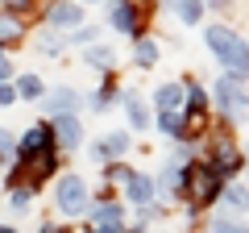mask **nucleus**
Instances as JSON below:
<instances>
[{
  "label": "nucleus",
  "instance_id": "nucleus-1",
  "mask_svg": "<svg viewBox=\"0 0 249 233\" xmlns=\"http://www.w3.org/2000/svg\"><path fill=\"white\" fill-rule=\"evenodd\" d=\"M208 46L216 50V58L224 63V71H229V79H245L249 75V46L241 42L232 29H224V25H212L208 29Z\"/></svg>",
  "mask_w": 249,
  "mask_h": 233
},
{
  "label": "nucleus",
  "instance_id": "nucleus-2",
  "mask_svg": "<svg viewBox=\"0 0 249 233\" xmlns=\"http://www.w3.org/2000/svg\"><path fill=\"white\" fill-rule=\"evenodd\" d=\"M54 196H58V213L62 216H79V213L91 208V192H88V183H83L79 175H62Z\"/></svg>",
  "mask_w": 249,
  "mask_h": 233
},
{
  "label": "nucleus",
  "instance_id": "nucleus-3",
  "mask_svg": "<svg viewBox=\"0 0 249 233\" xmlns=\"http://www.w3.org/2000/svg\"><path fill=\"white\" fill-rule=\"evenodd\" d=\"M212 100H216V104H220L224 113L232 116V121H245V116H249V96H245V88H241L237 79H229V75H224V79L216 83Z\"/></svg>",
  "mask_w": 249,
  "mask_h": 233
},
{
  "label": "nucleus",
  "instance_id": "nucleus-4",
  "mask_svg": "<svg viewBox=\"0 0 249 233\" xmlns=\"http://www.w3.org/2000/svg\"><path fill=\"white\" fill-rule=\"evenodd\" d=\"M187 183H191V196L199 200V204H208V200H216L220 196V175H216L212 171V162H208V167H191L187 171Z\"/></svg>",
  "mask_w": 249,
  "mask_h": 233
},
{
  "label": "nucleus",
  "instance_id": "nucleus-5",
  "mask_svg": "<svg viewBox=\"0 0 249 233\" xmlns=\"http://www.w3.org/2000/svg\"><path fill=\"white\" fill-rule=\"evenodd\" d=\"M46 108L58 116H75V108H79V92L75 88H54L50 96H46Z\"/></svg>",
  "mask_w": 249,
  "mask_h": 233
},
{
  "label": "nucleus",
  "instance_id": "nucleus-6",
  "mask_svg": "<svg viewBox=\"0 0 249 233\" xmlns=\"http://www.w3.org/2000/svg\"><path fill=\"white\" fill-rule=\"evenodd\" d=\"M54 142L67 146V150H79V142H83L79 121H75V116H58V121H54Z\"/></svg>",
  "mask_w": 249,
  "mask_h": 233
},
{
  "label": "nucleus",
  "instance_id": "nucleus-7",
  "mask_svg": "<svg viewBox=\"0 0 249 233\" xmlns=\"http://www.w3.org/2000/svg\"><path fill=\"white\" fill-rule=\"evenodd\" d=\"M25 158V171H34V188H37V179H46L54 171V146L50 150H34V154H21Z\"/></svg>",
  "mask_w": 249,
  "mask_h": 233
},
{
  "label": "nucleus",
  "instance_id": "nucleus-8",
  "mask_svg": "<svg viewBox=\"0 0 249 233\" xmlns=\"http://www.w3.org/2000/svg\"><path fill=\"white\" fill-rule=\"evenodd\" d=\"M183 96L187 92L178 88V83H162V88L154 92V104H158L162 113H178V108H183Z\"/></svg>",
  "mask_w": 249,
  "mask_h": 233
},
{
  "label": "nucleus",
  "instance_id": "nucleus-9",
  "mask_svg": "<svg viewBox=\"0 0 249 233\" xmlns=\"http://www.w3.org/2000/svg\"><path fill=\"white\" fill-rule=\"evenodd\" d=\"M112 25L121 29V34H137V9L129 0H116L112 4Z\"/></svg>",
  "mask_w": 249,
  "mask_h": 233
},
{
  "label": "nucleus",
  "instance_id": "nucleus-10",
  "mask_svg": "<svg viewBox=\"0 0 249 233\" xmlns=\"http://www.w3.org/2000/svg\"><path fill=\"white\" fill-rule=\"evenodd\" d=\"M50 21H54V25H67V29H71V25H79V21H83V9H79V4L58 0V4H50Z\"/></svg>",
  "mask_w": 249,
  "mask_h": 233
},
{
  "label": "nucleus",
  "instance_id": "nucleus-11",
  "mask_svg": "<svg viewBox=\"0 0 249 233\" xmlns=\"http://www.w3.org/2000/svg\"><path fill=\"white\" fill-rule=\"evenodd\" d=\"M50 129L46 125H34V129H25V137H21V154H34V150H50Z\"/></svg>",
  "mask_w": 249,
  "mask_h": 233
},
{
  "label": "nucleus",
  "instance_id": "nucleus-12",
  "mask_svg": "<svg viewBox=\"0 0 249 233\" xmlns=\"http://www.w3.org/2000/svg\"><path fill=\"white\" fill-rule=\"evenodd\" d=\"M129 200H133L137 208H150L154 204V183L145 179V175H133V179H129Z\"/></svg>",
  "mask_w": 249,
  "mask_h": 233
},
{
  "label": "nucleus",
  "instance_id": "nucleus-13",
  "mask_svg": "<svg viewBox=\"0 0 249 233\" xmlns=\"http://www.w3.org/2000/svg\"><path fill=\"white\" fill-rule=\"evenodd\" d=\"M129 150V134H108V142H96L91 154L96 158H112V154H124Z\"/></svg>",
  "mask_w": 249,
  "mask_h": 233
},
{
  "label": "nucleus",
  "instance_id": "nucleus-14",
  "mask_svg": "<svg viewBox=\"0 0 249 233\" xmlns=\"http://www.w3.org/2000/svg\"><path fill=\"white\" fill-rule=\"evenodd\" d=\"M232 167H237V150H232L229 142H220V146H216V162H212V171L224 179V175H232Z\"/></svg>",
  "mask_w": 249,
  "mask_h": 233
},
{
  "label": "nucleus",
  "instance_id": "nucleus-15",
  "mask_svg": "<svg viewBox=\"0 0 249 233\" xmlns=\"http://www.w3.org/2000/svg\"><path fill=\"white\" fill-rule=\"evenodd\" d=\"M166 9H175L178 21H187V25H199V9H204V4H199V0H170Z\"/></svg>",
  "mask_w": 249,
  "mask_h": 233
},
{
  "label": "nucleus",
  "instance_id": "nucleus-16",
  "mask_svg": "<svg viewBox=\"0 0 249 233\" xmlns=\"http://www.w3.org/2000/svg\"><path fill=\"white\" fill-rule=\"evenodd\" d=\"M88 213H91V221H96V225H121V204H108V200H104V204H96V208H88Z\"/></svg>",
  "mask_w": 249,
  "mask_h": 233
},
{
  "label": "nucleus",
  "instance_id": "nucleus-17",
  "mask_svg": "<svg viewBox=\"0 0 249 233\" xmlns=\"http://www.w3.org/2000/svg\"><path fill=\"white\" fill-rule=\"evenodd\" d=\"M183 183H187V171L178 167V162H170V167L162 171V179H158V188H162V192H178V188H183Z\"/></svg>",
  "mask_w": 249,
  "mask_h": 233
},
{
  "label": "nucleus",
  "instance_id": "nucleus-18",
  "mask_svg": "<svg viewBox=\"0 0 249 233\" xmlns=\"http://www.w3.org/2000/svg\"><path fill=\"white\" fill-rule=\"evenodd\" d=\"M124 108H129V121H133V129H150V113H145V104L137 96H124Z\"/></svg>",
  "mask_w": 249,
  "mask_h": 233
},
{
  "label": "nucleus",
  "instance_id": "nucleus-19",
  "mask_svg": "<svg viewBox=\"0 0 249 233\" xmlns=\"http://www.w3.org/2000/svg\"><path fill=\"white\" fill-rule=\"evenodd\" d=\"M137 67H154V58H158V46L150 42V38H137V50H133Z\"/></svg>",
  "mask_w": 249,
  "mask_h": 233
},
{
  "label": "nucleus",
  "instance_id": "nucleus-20",
  "mask_svg": "<svg viewBox=\"0 0 249 233\" xmlns=\"http://www.w3.org/2000/svg\"><path fill=\"white\" fill-rule=\"evenodd\" d=\"M158 129L166 137H183V113H162L158 116Z\"/></svg>",
  "mask_w": 249,
  "mask_h": 233
},
{
  "label": "nucleus",
  "instance_id": "nucleus-21",
  "mask_svg": "<svg viewBox=\"0 0 249 233\" xmlns=\"http://www.w3.org/2000/svg\"><path fill=\"white\" fill-rule=\"evenodd\" d=\"M21 38V21L13 13H0V42H17Z\"/></svg>",
  "mask_w": 249,
  "mask_h": 233
},
{
  "label": "nucleus",
  "instance_id": "nucleus-22",
  "mask_svg": "<svg viewBox=\"0 0 249 233\" xmlns=\"http://www.w3.org/2000/svg\"><path fill=\"white\" fill-rule=\"evenodd\" d=\"M204 108H208V92H204V88L196 83V88L187 92V113H191V116H199Z\"/></svg>",
  "mask_w": 249,
  "mask_h": 233
},
{
  "label": "nucleus",
  "instance_id": "nucleus-23",
  "mask_svg": "<svg viewBox=\"0 0 249 233\" xmlns=\"http://www.w3.org/2000/svg\"><path fill=\"white\" fill-rule=\"evenodd\" d=\"M13 92H17V96H29V100H34V96H42V79H37V75H21Z\"/></svg>",
  "mask_w": 249,
  "mask_h": 233
},
{
  "label": "nucleus",
  "instance_id": "nucleus-24",
  "mask_svg": "<svg viewBox=\"0 0 249 233\" xmlns=\"http://www.w3.org/2000/svg\"><path fill=\"white\" fill-rule=\"evenodd\" d=\"M224 204H229L232 213H245V208H249V192L245 188H229V192H224Z\"/></svg>",
  "mask_w": 249,
  "mask_h": 233
},
{
  "label": "nucleus",
  "instance_id": "nucleus-25",
  "mask_svg": "<svg viewBox=\"0 0 249 233\" xmlns=\"http://www.w3.org/2000/svg\"><path fill=\"white\" fill-rule=\"evenodd\" d=\"M88 63H91V67H112L116 54L108 50V46H91V50H88Z\"/></svg>",
  "mask_w": 249,
  "mask_h": 233
},
{
  "label": "nucleus",
  "instance_id": "nucleus-26",
  "mask_svg": "<svg viewBox=\"0 0 249 233\" xmlns=\"http://www.w3.org/2000/svg\"><path fill=\"white\" fill-rule=\"evenodd\" d=\"M29 200H34V188H17V192H13V208H17V213H25Z\"/></svg>",
  "mask_w": 249,
  "mask_h": 233
},
{
  "label": "nucleus",
  "instance_id": "nucleus-27",
  "mask_svg": "<svg viewBox=\"0 0 249 233\" xmlns=\"http://www.w3.org/2000/svg\"><path fill=\"white\" fill-rule=\"evenodd\" d=\"M13 100H17V92L9 83H0V108H13Z\"/></svg>",
  "mask_w": 249,
  "mask_h": 233
},
{
  "label": "nucleus",
  "instance_id": "nucleus-28",
  "mask_svg": "<svg viewBox=\"0 0 249 233\" xmlns=\"http://www.w3.org/2000/svg\"><path fill=\"white\" fill-rule=\"evenodd\" d=\"M216 233H249L245 225H232V221H216Z\"/></svg>",
  "mask_w": 249,
  "mask_h": 233
},
{
  "label": "nucleus",
  "instance_id": "nucleus-29",
  "mask_svg": "<svg viewBox=\"0 0 249 233\" xmlns=\"http://www.w3.org/2000/svg\"><path fill=\"white\" fill-rule=\"evenodd\" d=\"M91 38H96V29H79V34H75V38H67V42H79V46H88Z\"/></svg>",
  "mask_w": 249,
  "mask_h": 233
},
{
  "label": "nucleus",
  "instance_id": "nucleus-30",
  "mask_svg": "<svg viewBox=\"0 0 249 233\" xmlns=\"http://www.w3.org/2000/svg\"><path fill=\"white\" fill-rule=\"evenodd\" d=\"M0 154H13V134H4V129H0Z\"/></svg>",
  "mask_w": 249,
  "mask_h": 233
},
{
  "label": "nucleus",
  "instance_id": "nucleus-31",
  "mask_svg": "<svg viewBox=\"0 0 249 233\" xmlns=\"http://www.w3.org/2000/svg\"><path fill=\"white\" fill-rule=\"evenodd\" d=\"M9 75H13V63H9V58H4V54H0V83L9 79Z\"/></svg>",
  "mask_w": 249,
  "mask_h": 233
},
{
  "label": "nucleus",
  "instance_id": "nucleus-32",
  "mask_svg": "<svg viewBox=\"0 0 249 233\" xmlns=\"http://www.w3.org/2000/svg\"><path fill=\"white\" fill-rule=\"evenodd\" d=\"M29 9V0H9V13H25Z\"/></svg>",
  "mask_w": 249,
  "mask_h": 233
},
{
  "label": "nucleus",
  "instance_id": "nucleus-33",
  "mask_svg": "<svg viewBox=\"0 0 249 233\" xmlns=\"http://www.w3.org/2000/svg\"><path fill=\"white\" fill-rule=\"evenodd\" d=\"M96 233H124L121 225H96Z\"/></svg>",
  "mask_w": 249,
  "mask_h": 233
},
{
  "label": "nucleus",
  "instance_id": "nucleus-34",
  "mask_svg": "<svg viewBox=\"0 0 249 233\" xmlns=\"http://www.w3.org/2000/svg\"><path fill=\"white\" fill-rule=\"evenodd\" d=\"M208 4H212V9H229L232 0H208Z\"/></svg>",
  "mask_w": 249,
  "mask_h": 233
},
{
  "label": "nucleus",
  "instance_id": "nucleus-35",
  "mask_svg": "<svg viewBox=\"0 0 249 233\" xmlns=\"http://www.w3.org/2000/svg\"><path fill=\"white\" fill-rule=\"evenodd\" d=\"M0 233H17V229H9V225H0Z\"/></svg>",
  "mask_w": 249,
  "mask_h": 233
}]
</instances>
